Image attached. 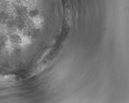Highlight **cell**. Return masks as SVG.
<instances>
[{"label":"cell","instance_id":"1","mask_svg":"<svg viewBox=\"0 0 129 103\" xmlns=\"http://www.w3.org/2000/svg\"><path fill=\"white\" fill-rule=\"evenodd\" d=\"M27 12V8L25 7H18L16 9V13L19 16H21Z\"/></svg>","mask_w":129,"mask_h":103},{"label":"cell","instance_id":"2","mask_svg":"<svg viewBox=\"0 0 129 103\" xmlns=\"http://www.w3.org/2000/svg\"><path fill=\"white\" fill-rule=\"evenodd\" d=\"M39 13V12L38 9L33 8L29 10L28 12V15L30 18H34L38 16Z\"/></svg>","mask_w":129,"mask_h":103},{"label":"cell","instance_id":"3","mask_svg":"<svg viewBox=\"0 0 129 103\" xmlns=\"http://www.w3.org/2000/svg\"><path fill=\"white\" fill-rule=\"evenodd\" d=\"M8 18V15L4 12H0V21H4Z\"/></svg>","mask_w":129,"mask_h":103},{"label":"cell","instance_id":"4","mask_svg":"<svg viewBox=\"0 0 129 103\" xmlns=\"http://www.w3.org/2000/svg\"><path fill=\"white\" fill-rule=\"evenodd\" d=\"M1 1H2V0H0V3H1Z\"/></svg>","mask_w":129,"mask_h":103},{"label":"cell","instance_id":"5","mask_svg":"<svg viewBox=\"0 0 129 103\" xmlns=\"http://www.w3.org/2000/svg\"><path fill=\"white\" fill-rule=\"evenodd\" d=\"M21 1H26V0H21Z\"/></svg>","mask_w":129,"mask_h":103}]
</instances>
